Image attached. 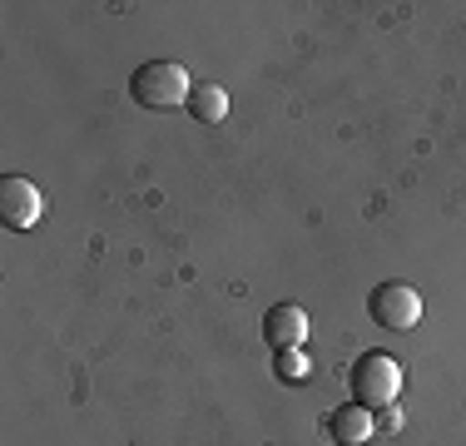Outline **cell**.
<instances>
[{"instance_id":"obj_2","label":"cell","mask_w":466,"mask_h":446,"mask_svg":"<svg viewBox=\"0 0 466 446\" xmlns=\"http://www.w3.org/2000/svg\"><path fill=\"white\" fill-rule=\"evenodd\" d=\"M129 95H135V105H144V109H179V105H188V95H194V80H188V70L174 60H149L129 75Z\"/></svg>"},{"instance_id":"obj_5","label":"cell","mask_w":466,"mask_h":446,"mask_svg":"<svg viewBox=\"0 0 466 446\" xmlns=\"http://www.w3.org/2000/svg\"><path fill=\"white\" fill-rule=\"evenodd\" d=\"M263 338H268L279 352L283 348H303V342H308V312L298 303L268 308V312H263Z\"/></svg>"},{"instance_id":"obj_4","label":"cell","mask_w":466,"mask_h":446,"mask_svg":"<svg viewBox=\"0 0 466 446\" xmlns=\"http://www.w3.org/2000/svg\"><path fill=\"white\" fill-rule=\"evenodd\" d=\"M46 218V194L30 178H0V223L5 228H35Z\"/></svg>"},{"instance_id":"obj_7","label":"cell","mask_w":466,"mask_h":446,"mask_svg":"<svg viewBox=\"0 0 466 446\" xmlns=\"http://www.w3.org/2000/svg\"><path fill=\"white\" fill-rule=\"evenodd\" d=\"M188 115L198 119V125H218V119H228V89L224 85H194V95H188Z\"/></svg>"},{"instance_id":"obj_3","label":"cell","mask_w":466,"mask_h":446,"mask_svg":"<svg viewBox=\"0 0 466 446\" xmlns=\"http://www.w3.org/2000/svg\"><path fill=\"white\" fill-rule=\"evenodd\" d=\"M368 318L377 322V328H387V332H412L421 322V293L412 283H402V278L377 283L368 293Z\"/></svg>"},{"instance_id":"obj_1","label":"cell","mask_w":466,"mask_h":446,"mask_svg":"<svg viewBox=\"0 0 466 446\" xmlns=\"http://www.w3.org/2000/svg\"><path fill=\"white\" fill-rule=\"evenodd\" d=\"M348 392L358 407H392L397 392H402V362L397 357H387V352H362L358 362L348 367Z\"/></svg>"},{"instance_id":"obj_8","label":"cell","mask_w":466,"mask_h":446,"mask_svg":"<svg viewBox=\"0 0 466 446\" xmlns=\"http://www.w3.org/2000/svg\"><path fill=\"white\" fill-rule=\"evenodd\" d=\"M308 372H313V362H308L298 348H283L279 352V377H283V382H303Z\"/></svg>"},{"instance_id":"obj_9","label":"cell","mask_w":466,"mask_h":446,"mask_svg":"<svg viewBox=\"0 0 466 446\" xmlns=\"http://www.w3.org/2000/svg\"><path fill=\"white\" fill-rule=\"evenodd\" d=\"M372 427H377V431H397V427H402V411L382 407V411H377V417H372Z\"/></svg>"},{"instance_id":"obj_6","label":"cell","mask_w":466,"mask_h":446,"mask_svg":"<svg viewBox=\"0 0 466 446\" xmlns=\"http://www.w3.org/2000/svg\"><path fill=\"white\" fill-rule=\"evenodd\" d=\"M372 411L368 407H358V401H352V407H332V417H328V437L338 441V446H362L372 437Z\"/></svg>"}]
</instances>
